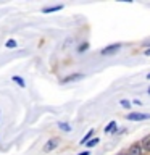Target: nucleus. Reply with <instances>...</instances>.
<instances>
[{"mask_svg":"<svg viewBox=\"0 0 150 155\" xmlns=\"http://www.w3.org/2000/svg\"><path fill=\"white\" fill-rule=\"evenodd\" d=\"M126 120L129 121H144V120H150V115L148 113H129L128 116H126Z\"/></svg>","mask_w":150,"mask_h":155,"instance_id":"obj_1","label":"nucleus"},{"mask_svg":"<svg viewBox=\"0 0 150 155\" xmlns=\"http://www.w3.org/2000/svg\"><path fill=\"white\" fill-rule=\"evenodd\" d=\"M142 153H144V150H142V145L140 144H132L128 149V155H142Z\"/></svg>","mask_w":150,"mask_h":155,"instance_id":"obj_2","label":"nucleus"},{"mask_svg":"<svg viewBox=\"0 0 150 155\" xmlns=\"http://www.w3.org/2000/svg\"><path fill=\"white\" fill-rule=\"evenodd\" d=\"M119 48H121V44H113V45L105 47L103 50H102V55H108V53H115L116 50H119Z\"/></svg>","mask_w":150,"mask_h":155,"instance_id":"obj_3","label":"nucleus"},{"mask_svg":"<svg viewBox=\"0 0 150 155\" xmlns=\"http://www.w3.org/2000/svg\"><path fill=\"white\" fill-rule=\"evenodd\" d=\"M57 145H58V139H50L45 145H44V150H45V152H52V150L57 149Z\"/></svg>","mask_w":150,"mask_h":155,"instance_id":"obj_4","label":"nucleus"},{"mask_svg":"<svg viewBox=\"0 0 150 155\" xmlns=\"http://www.w3.org/2000/svg\"><path fill=\"white\" fill-rule=\"evenodd\" d=\"M82 78V74H79V73H76V74H71V76H66L65 79H63L61 82L63 84H66V82H73V81H79Z\"/></svg>","mask_w":150,"mask_h":155,"instance_id":"obj_5","label":"nucleus"},{"mask_svg":"<svg viewBox=\"0 0 150 155\" xmlns=\"http://www.w3.org/2000/svg\"><path fill=\"white\" fill-rule=\"evenodd\" d=\"M140 145H142V150H144V152H150V136L144 137L142 142H140Z\"/></svg>","mask_w":150,"mask_h":155,"instance_id":"obj_6","label":"nucleus"},{"mask_svg":"<svg viewBox=\"0 0 150 155\" xmlns=\"http://www.w3.org/2000/svg\"><path fill=\"white\" fill-rule=\"evenodd\" d=\"M58 10H63V5H55V7L44 8V10H42V13H53V12H58Z\"/></svg>","mask_w":150,"mask_h":155,"instance_id":"obj_7","label":"nucleus"},{"mask_svg":"<svg viewBox=\"0 0 150 155\" xmlns=\"http://www.w3.org/2000/svg\"><path fill=\"white\" fill-rule=\"evenodd\" d=\"M115 129H116V121H110V123L105 126V133H106V134H108V133H113Z\"/></svg>","mask_w":150,"mask_h":155,"instance_id":"obj_8","label":"nucleus"},{"mask_svg":"<svg viewBox=\"0 0 150 155\" xmlns=\"http://www.w3.org/2000/svg\"><path fill=\"white\" fill-rule=\"evenodd\" d=\"M92 134H94V129H90L89 133H87V134L84 136V137L81 139V144H87V142H89V140L92 139Z\"/></svg>","mask_w":150,"mask_h":155,"instance_id":"obj_9","label":"nucleus"},{"mask_svg":"<svg viewBox=\"0 0 150 155\" xmlns=\"http://www.w3.org/2000/svg\"><path fill=\"white\" fill-rule=\"evenodd\" d=\"M13 81L16 82V84H18L19 87H24V86H26V82H24V79H23V78H19V76H13Z\"/></svg>","mask_w":150,"mask_h":155,"instance_id":"obj_10","label":"nucleus"},{"mask_svg":"<svg viewBox=\"0 0 150 155\" xmlns=\"http://www.w3.org/2000/svg\"><path fill=\"white\" fill-rule=\"evenodd\" d=\"M58 128H60L61 131H71V126L68 123H63V121H61V123H58Z\"/></svg>","mask_w":150,"mask_h":155,"instance_id":"obj_11","label":"nucleus"},{"mask_svg":"<svg viewBox=\"0 0 150 155\" xmlns=\"http://www.w3.org/2000/svg\"><path fill=\"white\" fill-rule=\"evenodd\" d=\"M97 144H99V137H95V139L92 137V139H90V140H89V142H87L86 145H87V147H95Z\"/></svg>","mask_w":150,"mask_h":155,"instance_id":"obj_12","label":"nucleus"},{"mask_svg":"<svg viewBox=\"0 0 150 155\" xmlns=\"http://www.w3.org/2000/svg\"><path fill=\"white\" fill-rule=\"evenodd\" d=\"M5 47H7V48H15V47H16V41L10 39V41H8L7 44H5Z\"/></svg>","mask_w":150,"mask_h":155,"instance_id":"obj_13","label":"nucleus"},{"mask_svg":"<svg viewBox=\"0 0 150 155\" xmlns=\"http://www.w3.org/2000/svg\"><path fill=\"white\" fill-rule=\"evenodd\" d=\"M119 104H121V107H123V108H131V105H132V104H131L129 100H124V99L121 100Z\"/></svg>","mask_w":150,"mask_h":155,"instance_id":"obj_14","label":"nucleus"},{"mask_svg":"<svg viewBox=\"0 0 150 155\" xmlns=\"http://www.w3.org/2000/svg\"><path fill=\"white\" fill-rule=\"evenodd\" d=\"M87 47H89V45H87V44H82V45L79 47V53H82V52H84V50H86Z\"/></svg>","mask_w":150,"mask_h":155,"instance_id":"obj_15","label":"nucleus"},{"mask_svg":"<svg viewBox=\"0 0 150 155\" xmlns=\"http://www.w3.org/2000/svg\"><path fill=\"white\" fill-rule=\"evenodd\" d=\"M144 53H145V55H147V57H150V48H147V50H145Z\"/></svg>","mask_w":150,"mask_h":155,"instance_id":"obj_16","label":"nucleus"},{"mask_svg":"<svg viewBox=\"0 0 150 155\" xmlns=\"http://www.w3.org/2000/svg\"><path fill=\"white\" fill-rule=\"evenodd\" d=\"M77 155H90L89 152H81V153H77Z\"/></svg>","mask_w":150,"mask_h":155,"instance_id":"obj_17","label":"nucleus"},{"mask_svg":"<svg viewBox=\"0 0 150 155\" xmlns=\"http://www.w3.org/2000/svg\"><path fill=\"white\" fill-rule=\"evenodd\" d=\"M118 155H128V152H121V153H118Z\"/></svg>","mask_w":150,"mask_h":155,"instance_id":"obj_18","label":"nucleus"},{"mask_svg":"<svg viewBox=\"0 0 150 155\" xmlns=\"http://www.w3.org/2000/svg\"><path fill=\"white\" fill-rule=\"evenodd\" d=\"M147 79H150V73H148V74H147Z\"/></svg>","mask_w":150,"mask_h":155,"instance_id":"obj_19","label":"nucleus"},{"mask_svg":"<svg viewBox=\"0 0 150 155\" xmlns=\"http://www.w3.org/2000/svg\"><path fill=\"white\" fill-rule=\"evenodd\" d=\"M148 94H150V87H148Z\"/></svg>","mask_w":150,"mask_h":155,"instance_id":"obj_20","label":"nucleus"}]
</instances>
